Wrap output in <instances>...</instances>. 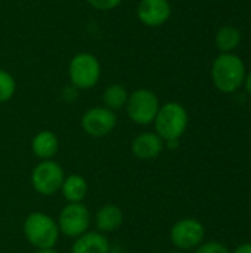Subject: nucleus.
<instances>
[{"label": "nucleus", "instance_id": "nucleus-20", "mask_svg": "<svg viewBox=\"0 0 251 253\" xmlns=\"http://www.w3.org/2000/svg\"><path fill=\"white\" fill-rule=\"evenodd\" d=\"M86 1L93 9L101 10V12H107V10H112V9L118 7L123 0H86Z\"/></svg>", "mask_w": 251, "mask_h": 253}, {"label": "nucleus", "instance_id": "nucleus-3", "mask_svg": "<svg viewBox=\"0 0 251 253\" xmlns=\"http://www.w3.org/2000/svg\"><path fill=\"white\" fill-rule=\"evenodd\" d=\"M24 234L36 249H53L59 239L58 222L43 212H33L25 218Z\"/></svg>", "mask_w": 251, "mask_h": 253}, {"label": "nucleus", "instance_id": "nucleus-19", "mask_svg": "<svg viewBox=\"0 0 251 253\" xmlns=\"http://www.w3.org/2000/svg\"><path fill=\"white\" fill-rule=\"evenodd\" d=\"M194 253H232L228 246H225L220 242L212 240V242H203Z\"/></svg>", "mask_w": 251, "mask_h": 253}, {"label": "nucleus", "instance_id": "nucleus-17", "mask_svg": "<svg viewBox=\"0 0 251 253\" xmlns=\"http://www.w3.org/2000/svg\"><path fill=\"white\" fill-rule=\"evenodd\" d=\"M127 98H129V92L127 89L120 84V83H114V84H109L104 89V93H102V102H104V107L115 111V110H120L123 107H126V102H127Z\"/></svg>", "mask_w": 251, "mask_h": 253}, {"label": "nucleus", "instance_id": "nucleus-5", "mask_svg": "<svg viewBox=\"0 0 251 253\" xmlns=\"http://www.w3.org/2000/svg\"><path fill=\"white\" fill-rule=\"evenodd\" d=\"M160 107L161 104L155 92L146 87H141L129 93L124 108H126L127 117L133 123L139 126H148L154 123Z\"/></svg>", "mask_w": 251, "mask_h": 253}, {"label": "nucleus", "instance_id": "nucleus-18", "mask_svg": "<svg viewBox=\"0 0 251 253\" xmlns=\"http://www.w3.org/2000/svg\"><path fill=\"white\" fill-rule=\"evenodd\" d=\"M15 92H16V82L13 76L6 70H0V104L10 101Z\"/></svg>", "mask_w": 251, "mask_h": 253}, {"label": "nucleus", "instance_id": "nucleus-11", "mask_svg": "<svg viewBox=\"0 0 251 253\" xmlns=\"http://www.w3.org/2000/svg\"><path fill=\"white\" fill-rule=\"evenodd\" d=\"M164 141L155 132H142L132 141V153L139 160H154L164 150Z\"/></svg>", "mask_w": 251, "mask_h": 253}, {"label": "nucleus", "instance_id": "nucleus-8", "mask_svg": "<svg viewBox=\"0 0 251 253\" xmlns=\"http://www.w3.org/2000/svg\"><path fill=\"white\" fill-rule=\"evenodd\" d=\"M59 233L67 237L77 239L87 233L90 227V212L83 203H68L58 218Z\"/></svg>", "mask_w": 251, "mask_h": 253}, {"label": "nucleus", "instance_id": "nucleus-23", "mask_svg": "<svg viewBox=\"0 0 251 253\" xmlns=\"http://www.w3.org/2000/svg\"><path fill=\"white\" fill-rule=\"evenodd\" d=\"M34 253H58L55 249H36Z\"/></svg>", "mask_w": 251, "mask_h": 253}, {"label": "nucleus", "instance_id": "nucleus-21", "mask_svg": "<svg viewBox=\"0 0 251 253\" xmlns=\"http://www.w3.org/2000/svg\"><path fill=\"white\" fill-rule=\"evenodd\" d=\"M232 253H251V242H247V243H243V245L237 246L235 251Z\"/></svg>", "mask_w": 251, "mask_h": 253}, {"label": "nucleus", "instance_id": "nucleus-2", "mask_svg": "<svg viewBox=\"0 0 251 253\" xmlns=\"http://www.w3.org/2000/svg\"><path fill=\"white\" fill-rule=\"evenodd\" d=\"M189 123V116L186 108L175 101L166 102L160 107L154 125L155 133L164 141H180L185 135Z\"/></svg>", "mask_w": 251, "mask_h": 253}, {"label": "nucleus", "instance_id": "nucleus-7", "mask_svg": "<svg viewBox=\"0 0 251 253\" xmlns=\"http://www.w3.org/2000/svg\"><path fill=\"white\" fill-rule=\"evenodd\" d=\"M206 239V228L197 218H182L170 230V240L180 252L197 249Z\"/></svg>", "mask_w": 251, "mask_h": 253}, {"label": "nucleus", "instance_id": "nucleus-24", "mask_svg": "<svg viewBox=\"0 0 251 253\" xmlns=\"http://www.w3.org/2000/svg\"><path fill=\"white\" fill-rule=\"evenodd\" d=\"M167 253H185V252H180V251H175V252H167Z\"/></svg>", "mask_w": 251, "mask_h": 253}, {"label": "nucleus", "instance_id": "nucleus-10", "mask_svg": "<svg viewBox=\"0 0 251 253\" xmlns=\"http://www.w3.org/2000/svg\"><path fill=\"white\" fill-rule=\"evenodd\" d=\"M136 16L145 27L157 28L170 19L172 4L169 0H139Z\"/></svg>", "mask_w": 251, "mask_h": 253}, {"label": "nucleus", "instance_id": "nucleus-9", "mask_svg": "<svg viewBox=\"0 0 251 253\" xmlns=\"http://www.w3.org/2000/svg\"><path fill=\"white\" fill-rule=\"evenodd\" d=\"M117 126L115 111L107 107H92L81 116V127L92 138H104Z\"/></svg>", "mask_w": 251, "mask_h": 253}, {"label": "nucleus", "instance_id": "nucleus-16", "mask_svg": "<svg viewBox=\"0 0 251 253\" xmlns=\"http://www.w3.org/2000/svg\"><path fill=\"white\" fill-rule=\"evenodd\" d=\"M87 181L80 175L65 176L61 193L68 203H81L87 196Z\"/></svg>", "mask_w": 251, "mask_h": 253}, {"label": "nucleus", "instance_id": "nucleus-22", "mask_svg": "<svg viewBox=\"0 0 251 253\" xmlns=\"http://www.w3.org/2000/svg\"><path fill=\"white\" fill-rule=\"evenodd\" d=\"M244 87H246L247 93L251 96V71L247 73V77H246V82H244Z\"/></svg>", "mask_w": 251, "mask_h": 253}, {"label": "nucleus", "instance_id": "nucleus-4", "mask_svg": "<svg viewBox=\"0 0 251 253\" xmlns=\"http://www.w3.org/2000/svg\"><path fill=\"white\" fill-rule=\"evenodd\" d=\"M102 74V65L96 55L90 52L75 53L68 64V77L71 86L77 90H89L95 87Z\"/></svg>", "mask_w": 251, "mask_h": 253}, {"label": "nucleus", "instance_id": "nucleus-12", "mask_svg": "<svg viewBox=\"0 0 251 253\" xmlns=\"http://www.w3.org/2000/svg\"><path fill=\"white\" fill-rule=\"evenodd\" d=\"M71 253H109V242L99 231H87L75 239Z\"/></svg>", "mask_w": 251, "mask_h": 253}, {"label": "nucleus", "instance_id": "nucleus-1", "mask_svg": "<svg viewBox=\"0 0 251 253\" xmlns=\"http://www.w3.org/2000/svg\"><path fill=\"white\" fill-rule=\"evenodd\" d=\"M215 87L222 93H235L244 86L247 67L237 53H219L210 70Z\"/></svg>", "mask_w": 251, "mask_h": 253}, {"label": "nucleus", "instance_id": "nucleus-13", "mask_svg": "<svg viewBox=\"0 0 251 253\" xmlns=\"http://www.w3.org/2000/svg\"><path fill=\"white\" fill-rule=\"evenodd\" d=\"M59 150V139L52 130H41L31 141V151L40 160H52Z\"/></svg>", "mask_w": 251, "mask_h": 253}, {"label": "nucleus", "instance_id": "nucleus-14", "mask_svg": "<svg viewBox=\"0 0 251 253\" xmlns=\"http://www.w3.org/2000/svg\"><path fill=\"white\" fill-rule=\"evenodd\" d=\"M123 224V212L115 205H104L96 213V228L99 233H112Z\"/></svg>", "mask_w": 251, "mask_h": 253}, {"label": "nucleus", "instance_id": "nucleus-6", "mask_svg": "<svg viewBox=\"0 0 251 253\" xmlns=\"http://www.w3.org/2000/svg\"><path fill=\"white\" fill-rule=\"evenodd\" d=\"M65 179L64 169L53 160H41L31 172V185L40 196H55Z\"/></svg>", "mask_w": 251, "mask_h": 253}, {"label": "nucleus", "instance_id": "nucleus-15", "mask_svg": "<svg viewBox=\"0 0 251 253\" xmlns=\"http://www.w3.org/2000/svg\"><path fill=\"white\" fill-rule=\"evenodd\" d=\"M241 31L234 25H223L215 34V44L220 53H234L241 43Z\"/></svg>", "mask_w": 251, "mask_h": 253}]
</instances>
